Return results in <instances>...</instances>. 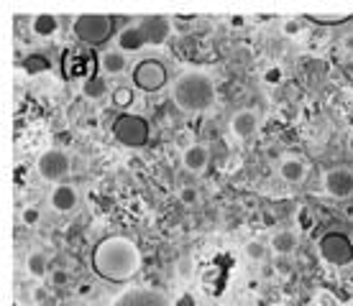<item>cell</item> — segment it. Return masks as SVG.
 Returning <instances> with one entry per match:
<instances>
[{
  "label": "cell",
  "mask_w": 353,
  "mask_h": 306,
  "mask_svg": "<svg viewBox=\"0 0 353 306\" xmlns=\"http://www.w3.org/2000/svg\"><path fill=\"white\" fill-rule=\"evenodd\" d=\"M92 271L103 281L110 283H125L131 281L136 273L141 271V250L136 240L125 235H110L103 237L100 243L92 248Z\"/></svg>",
  "instance_id": "6da1fadb"
},
{
  "label": "cell",
  "mask_w": 353,
  "mask_h": 306,
  "mask_svg": "<svg viewBox=\"0 0 353 306\" xmlns=\"http://www.w3.org/2000/svg\"><path fill=\"white\" fill-rule=\"evenodd\" d=\"M172 100L182 113H203L215 102V85L205 72H185L174 79Z\"/></svg>",
  "instance_id": "7a4b0ae2"
},
{
  "label": "cell",
  "mask_w": 353,
  "mask_h": 306,
  "mask_svg": "<svg viewBox=\"0 0 353 306\" xmlns=\"http://www.w3.org/2000/svg\"><path fill=\"white\" fill-rule=\"evenodd\" d=\"M169 31H172V23L169 18L164 16H143L139 18L136 23L121 28V34L115 36L118 41V49L121 52H139L143 46H159L169 39Z\"/></svg>",
  "instance_id": "3957f363"
},
{
  "label": "cell",
  "mask_w": 353,
  "mask_h": 306,
  "mask_svg": "<svg viewBox=\"0 0 353 306\" xmlns=\"http://www.w3.org/2000/svg\"><path fill=\"white\" fill-rule=\"evenodd\" d=\"M72 31L88 46H103L108 44L113 36H118V21L113 16H80L74 18Z\"/></svg>",
  "instance_id": "277c9868"
},
{
  "label": "cell",
  "mask_w": 353,
  "mask_h": 306,
  "mask_svg": "<svg viewBox=\"0 0 353 306\" xmlns=\"http://www.w3.org/2000/svg\"><path fill=\"white\" fill-rule=\"evenodd\" d=\"M113 138L125 146V149H143L149 143L151 135V125L143 115L136 113H121L113 120Z\"/></svg>",
  "instance_id": "5b68a950"
},
{
  "label": "cell",
  "mask_w": 353,
  "mask_h": 306,
  "mask_svg": "<svg viewBox=\"0 0 353 306\" xmlns=\"http://www.w3.org/2000/svg\"><path fill=\"white\" fill-rule=\"evenodd\" d=\"M318 250L323 255V261L336 265V268H343L348 263H353V243L345 232H338V230H330L320 237Z\"/></svg>",
  "instance_id": "8992f818"
},
{
  "label": "cell",
  "mask_w": 353,
  "mask_h": 306,
  "mask_svg": "<svg viewBox=\"0 0 353 306\" xmlns=\"http://www.w3.org/2000/svg\"><path fill=\"white\" fill-rule=\"evenodd\" d=\"M167 67L157 59H143L133 67V85L143 92H159L167 85Z\"/></svg>",
  "instance_id": "52a82bcc"
},
{
  "label": "cell",
  "mask_w": 353,
  "mask_h": 306,
  "mask_svg": "<svg viewBox=\"0 0 353 306\" xmlns=\"http://www.w3.org/2000/svg\"><path fill=\"white\" fill-rule=\"evenodd\" d=\"M36 168H39V176L46 179V182H62L64 176L70 174L72 168V161L70 156L59 149H49L44 151L39 161H36Z\"/></svg>",
  "instance_id": "ba28073f"
},
{
  "label": "cell",
  "mask_w": 353,
  "mask_h": 306,
  "mask_svg": "<svg viewBox=\"0 0 353 306\" xmlns=\"http://www.w3.org/2000/svg\"><path fill=\"white\" fill-rule=\"evenodd\" d=\"M113 306H174L167 298V294L159 289H149V286H136V289L123 291L115 298Z\"/></svg>",
  "instance_id": "9c48e42d"
},
{
  "label": "cell",
  "mask_w": 353,
  "mask_h": 306,
  "mask_svg": "<svg viewBox=\"0 0 353 306\" xmlns=\"http://www.w3.org/2000/svg\"><path fill=\"white\" fill-rule=\"evenodd\" d=\"M323 186H325V192L330 194V197L348 199V197H353V171L343 166L330 168V171H325V176H323Z\"/></svg>",
  "instance_id": "30bf717a"
},
{
  "label": "cell",
  "mask_w": 353,
  "mask_h": 306,
  "mask_svg": "<svg viewBox=\"0 0 353 306\" xmlns=\"http://www.w3.org/2000/svg\"><path fill=\"white\" fill-rule=\"evenodd\" d=\"M49 201H52V207L57 212H72L77 207V201H80V194H77V189L72 184H57L52 189Z\"/></svg>",
  "instance_id": "8fae6325"
},
{
  "label": "cell",
  "mask_w": 353,
  "mask_h": 306,
  "mask_svg": "<svg viewBox=\"0 0 353 306\" xmlns=\"http://www.w3.org/2000/svg\"><path fill=\"white\" fill-rule=\"evenodd\" d=\"M208 161H210V151L205 149L203 143H192V146H187L185 153H182V164H185V168L192 171V174L205 171Z\"/></svg>",
  "instance_id": "7c38bea8"
},
{
  "label": "cell",
  "mask_w": 353,
  "mask_h": 306,
  "mask_svg": "<svg viewBox=\"0 0 353 306\" xmlns=\"http://www.w3.org/2000/svg\"><path fill=\"white\" fill-rule=\"evenodd\" d=\"M230 131L236 133L239 138H248L259 131V115L254 110H239L230 118Z\"/></svg>",
  "instance_id": "4fadbf2b"
},
{
  "label": "cell",
  "mask_w": 353,
  "mask_h": 306,
  "mask_svg": "<svg viewBox=\"0 0 353 306\" xmlns=\"http://www.w3.org/2000/svg\"><path fill=\"white\" fill-rule=\"evenodd\" d=\"M279 176L290 184L305 182V176H307V164H305L300 156H287L282 164H279Z\"/></svg>",
  "instance_id": "5bb4252c"
},
{
  "label": "cell",
  "mask_w": 353,
  "mask_h": 306,
  "mask_svg": "<svg viewBox=\"0 0 353 306\" xmlns=\"http://www.w3.org/2000/svg\"><path fill=\"white\" fill-rule=\"evenodd\" d=\"M100 67L108 72V74H123L125 67H128V59H125V54L121 49H110L100 56Z\"/></svg>",
  "instance_id": "9a60e30c"
},
{
  "label": "cell",
  "mask_w": 353,
  "mask_h": 306,
  "mask_svg": "<svg viewBox=\"0 0 353 306\" xmlns=\"http://www.w3.org/2000/svg\"><path fill=\"white\" fill-rule=\"evenodd\" d=\"M312 26H343L351 21V13H307L305 16Z\"/></svg>",
  "instance_id": "2e32d148"
},
{
  "label": "cell",
  "mask_w": 353,
  "mask_h": 306,
  "mask_svg": "<svg viewBox=\"0 0 353 306\" xmlns=\"http://www.w3.org/2000/svg\"><path fill=\"white\" fill-rule=\"evenodd\" d=\"M272 248H274V253H279V255L294 253V248H297V235L290 232V230H282V232H276V235H274Z\"/></svg>",
  "instance_id": "e0dca14e"
},
{
  "label": "cell",
  "mask_w": 353,
  "mask_h": 306,
  "mask_svg": "<svg viewBox=\"0 0 353 306\" xmlns=\"http://www.w3.org/2000/svg\"><path fill=\"white\" fill-rule=\"evenodd\" d=\"M57 28H59V18L57 16H36L31 21V31L36 36H44V39L57 34Z\"/></svg>",
  "instance_id": "ac0fdd59"
},
{
  "label": "cell",
  "mask_w": 353,
  "mask_h": 306,
  "mask_svg": "<svg viewBox=\"0 0 353 306\" xmlns=\"http://www.w3.org/2000/svg\"><path fill=\"white\" fill-rule=\"evenodd\" d=\"M49 67H52V61H49V56H44V54H28L26 59H23V72L31 74V77L49 72Z\"/></svg>",
  "instance_id": "d6986e66"
},
{
  "label": "cell",
  "mask_w": 353,
  "mask_h": 306,
  "mask_svg": "<svg viewBox=\"0 0 353 306\" xmlns=\"http://www.w3.org/2000/svg\"><path fill=\"white\" fill-rule=\"evenodd\" d=\"M26 268L34 278H44L46 271H49V258H46L44 253H39V250H36V253H31L26 258Z\"/></svg>",
  "instance_id": "ffe728a7"
},
{
  "label": "cell",
  "mask_w": 353,
  "mask_h": 306,
  "mask_svg": "<svg viewBox=\"0 0 353 306\" xmlns=\"http://www.w3.org/2000/svg\"><path fill=\"white\" fill-rule=\"evenodd\" d=\"M108 92V85L105 79L100 77H88L85 82H82V95L88 97V100H100V97Z\"/></svg>",
  "instance_id": "44dd1931"
},
{
  "label": "cell",
  "mask_w": 353,
  "mask_h": 306,
  "mask_svg": "<svg viewBox=\"0 0 353 306\" xmlns=\"http://www.w3.org/2000/svg\"><path fill=\"white\" fill-rule=\"evenodd\" d=\"M243 253H246V258L251 263H261L266 258V245L259 243V240H251V243H246Z\"/></svg>",
  "instance_id": "7402d4cb"
},
{
  "label": "cell",
  "mask_w": 353,
  "mask_h": 306,
  "mask_svg": "<svg viewBox=\"0 0 353 306\" xmlns=\"http://www.w3.org/2000/svg\"><path fill=\"white\" fill-rule=\"evenodd\" d=\"M136 100V95H133V89L131 87H118L113 89V102L118 107H128Z\"/></svg>",
  "instance_id": "603a6c76"
},
{
  "label": "cell",
  "mask_w": 353,
  "mask_h": 306,
  "mask_svg": "<svg viewBox=\"0 0 353 306\" xmlns=\"http://www.w3.org/2000/svg\"><path fill=\"white\" fill-rule=\"evenodd\" d=\"M197 199H200V197H197V189H192V186H185V189L179 192V201H185V204H194Z\"/></svg>",
  "instance_id": "cb8c5ba5"
},
{
  "label": "cell",
  "mask_w": 353,
  "mask_h": 306,
  "mask_svg": "<svg viewBox=\"0 0 353 306\" xmlns=\"http://www.w3.org/2000/svg\"><path fill=\"white\" fill-rule=\"evenodd\" d=\"M39 217H41V215H39V210H36V207H26V210H23V225H28V228H31V225H36V222H39Z\"/></svg>",
  "instance_id": "d4e9b609"
},
{
  "label": "cell",
  "mask_w": 353,
  "mask_h": 306,
  "mask_svg": "<svg viewBox=\"0 0 353 306\" xmlns=\"http://www.w3.org/2000/svg\"><path fill=\"white\" fill-rule=\"evenodd\" d=\"M264 79L269 82V85H279V82H282V69H279V67H274V69H266Z\"/></svg>",
  "instance_id": "484cf974"
},
{
  "label": "cell",
  "mask_w": 353,
  "mask_h": 306,
  "mask_svg": "<svg viewBox=\"0 0 353 306\" xmlns=\"http://www.w3.org/2000/svg\"><path fill=\"white\" fill-rule=\"evenodd\" d=\"M284 34L287 36L300 34V23H297V21H284Z\"/></svg>",
  "instance_id": "4316f807"
},
{
  "label": "cell",
  "mask_w": 353,
  "mask_h": 306,
  "mask_svg": "<svg viewBox=\"0 0 353 306\" xmlns=\"http://www.w3.org/2000/svg\"><path fill=\"white\" fill-rule=\"evenodd\" d=\"M174 306H194V296L192 294H182V296L174 301Z\"/></svg>",
  "instance_id": "83f0119b"
},
{
  "label": "cell",
  "mask_w": 353,
  "mask_h": 306,
  "mask_svg": "<svg viewBox=\"0 0 353 306\" xmlns=\"http://www.w3.org/2000/svg\"><path fill=\"white\" fill-rule=\"evenodd\" d=\"M52 281L57 283V286H62V283H67V273H64V271H57L52 276Z\"/></svg>",
  "instance_id": "f1b7e54d"
},
{
  "label": "cell",
  "mask_w": 353,
  "mask_h": 306,
  "mask_svg": "<svg viewBox=\"0 0 353 306\" xmlns=\"http://www.w3.org/2000/svg\"><path fill=\"white\" fill-rule=\"evenodd\" d=\"M243 23H246V21H243V16H233V18H230V26L239 28V26H243Z\"/></svg>",
  "instance_id": "f546056e"
},
{
  "label": "cell",
  "mask_w": 353,
  "mask_h": 306,
  "mask_svg": "<svg viewBox=\"0 0 353 306\" xmlns=\"http://www.w3.org/2000/svg\"><path fill=\"white\" fill-rule=\"evenodd\" d=\"M348 149H351V151H353V138H351V140H348Z\"/></svg>",
  "instance_id": "4dcf8cb0"
}]
</instances>
